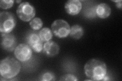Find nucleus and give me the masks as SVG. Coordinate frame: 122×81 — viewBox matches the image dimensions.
<instances>
[{
  "label": "nucleus",
  "mask_w": 122,
  "mask_h": 81,
  "mask_svg": "<svg viewBox=\"0 0 122 81\" xmlns=\"http://www.w3.org/2000/svg\"><path fill=\"white\" fill-rule=\"evenodd\" d=\"M86 76L92 81L103 80L107 74V66L103 61L98 59H91L84 67Z\"/></svg>",
  "instance_id": "obj_1"
},
{
  "label": "nucleus",
  "mask_w": 122,
  "mask_h": 81,
  "mask_svg": "<svg viewBox=\"0 0 122 81\" xmlns=\"http://www.w3.org/2000/svg\"><path fill=\"white\" fill-rule=\"evenodd\" d=\"M21 65L14 58L7 57L0 62V74L5 80L13 79L20 72Z\"/></svg>",
  "instance_id": "obj_2"
},
{
  "label": "nucleus",
  "mask_w": 122,
  "mask_h": 81,
  "mask_svg": "<svg viewBox=\"0 0 122 81\" xmlns=\"http://www.w3.org/2000/svg\"><path fill=\"white\" fill-rule=\"evenodd\" d=\"M16 20L14 14L2 11L0 13V31L1 33H10L16 26Z\"/></svg>",
  "instance_id": "obj_3"
},
{
  "label": "nucleus",
  "mask_w": 122,
  "mask_h": 81,
  "mask_svg": "<svg viewBox=\"0 0 122 81\" xmlns=\"http://www.w3.org/2000/svg\"><path fill=\"white\" fill-rule=\"evenodd\" d=\"M17 16L25 22L32 20L36 15V10L31 4L25 2L20 3L16 10Z\"/></svg>",
  "instance_id": "obj_4"
},
{
  "label": "nucleus",
  "mask_w": 122,
  "mask_h": 81,
  "mask_svg": "<svg viewBox=\"0 0 122 81\" xmlns=\"http://www.w3.org/2000/svg\"><path fill=\"white\" fill-rule=\"evenodd\" d=\"M51 30L54 35L59 38H65L70 33V26L63 19H57L51 24Z\"/></svg>",
  "instance_id": "obj_5"
},
{
  "label": "nucleus",
  "mask_w": 122,
  "mask_h": 81,
  "mask_svg": "<svg viewBox=\"0 0 122 81\" xmlns=\"http://www.w3.org/2000/svg\"><path fill=\"white\" fill-rule=\"evenodd\" d=\"M26 43L36 53L42 51L43 44L39 37V33L34 30H30L25 37Z\"/></svg>",
  "instance_id": "obj_6"
},
{
  "label": "nucleus",
  "mask_w": 122,
  "mask_h": 81,
  "mask_svg": "<svg viewBox=\"0 0 122 81\" xmlns=\"http://www.w3.org/2000/svg\"><path fill=\"white\" fill-rule=\"evenodd\" d=\"M14 55L20 62L27 61L31 58L32 49L30 46L24 43L18 45L14 50Z\"/></svg>",
  "instance_id": "obj_7"
},
{
  "label": "nucleus",
  "mask_w": 122,
  "mask_h": 81,
  "mask_svg": "<svg viewBox=\"0 0 122 81\" xmlns=\"http://www.w3.org/2000/svg\"><path fill=\"white\" fill-rule=\"evenodd\" d=\"M16 39L13 33H1V45L2 48L7 51L12 52L16 47Z\"/></svg>",
  "instance_id": "obj_8"
},
{
  "label": "nucleus",
  "mask_w": 122,
  "mask_h": 81,
  "mask_svg": "<svg viewBox=\"0 0 122 81\" xmlns=\"http://www.w3.org/2000/svg\"><path fill=\"white\" fill-rule=\"evenodd\" d=\"M82 3L79 0H69L65 5L66 12L70 15L78 14L82 9Z\"/></svg>",
  "instance_id": "obj_9"
},
{
  "label": "nucleus",
  "mask_w": 122,
  "mask_h": 81,
  "mask_svg": "<svg viewBox=\"0 0 122 81\" xmlns=\"http://www.w3.org/2000/svg\"><path fill=\"white\" fill-rule=\"evenodd\" d=\"M59 45L52 41H49L43 44L42 52L44 54L49 57H53L59 53Z\"/></svg>",
  "instance_id": "obj_10"
},
{
  "label": "nucleus",
  "mask_w": 122,
  "mask_h": 81,
  "mask_svg": "<svg viewBox=\"0 0 122 81\" xmlns=\"http://www.w3.org/2000/svg\"><path fill=\"white\" fill-rule=\"evenodd\" d=\"M112 10L110 6L106 3H101L96 7V14L97 16L102 19L108 17L111 14Z\"/></svg>",
  "instance_id": "obj_11"
},
{
  "label": "nucleus",
  "mask_w": 122,
  "mask_h": 81,
  "mask_svg": "<svg viewBox=\"0 0 122 81\" xmlns=\"http://www.w3.org/2000/svg\"><path fill=\"white\" fill-rule=\"evenodd\" d=\"M84 34V30L82 27L78 24H75L70 28L69 35L75 40L81 38Z\"/></svg>",
  "instance_id": "obj_12"
},
{
  "label": "nucleus",
  "mask_w": 122,
  "mask_h": 81,
  "mask_svg": "<svg viewBox=\"0 0 122 81\" xmlns=\"http://www.w3.org/2000/svg\"><path fill=\"white\" fill-rule=\"evenodd\" d=\"M38 33L41 40L43 42H47L51 41L53 37L52 30L48 28H44L41 29Z\"/></svg>",
  "instance_id": "obj_13"
},
{
  "label": "nucleus",
  "mask_w": 122,
  "mask_h": 81,
  "mask_svg": "<svg viewBox=\"0 0 122 81\" xmlns=\"http://www.w3.org/2000/svg\"><path fill=\"white\" fill-rule=\"evenodd\" d=\"M29 24L31 29L37 31L40 29L43 26V21L42 19L39 17H36L33 19L29 23Z\"/></svg>",
  "instance_id": "obj_14"
},
{
  "label": "nucleus",
  "mask_w": 122,
  "mask_h": 81,
  "mask_svg": "<svg viewBox=\"0 0 122 81\" xmlns=\"http://www.w3.org/2000/svg\"><path fill=\"white\" fill-rule=\"evenodd\" d=\"M39 78V80L42 81H50L56 80V76L54 73L51 71H46L42 73Z\"/></svg>",
  "instance_id": "obj_15"
},
{
  "label": "nucleus",
  "mask_w": 122,
  "mask_h": 81,
  "mask_svg": "<svg viewBox=\"0 0 122 81\" xmlns=\"http://www.w3.org/2000/svg\"><path fill=\"white\" fill-rule=\"evenodd\" d=\"M13 0H2L0 1V7L3 9H8L12 7L14 4Z\"/></svg>",
  "instance_id": "obj_16"
},
{
  "label": "nucleus",
  "mask_w": 122,
  "mask_h": 81,
  "mask_svg": "<svg viewBox=\"0 0 122 81\" xmlns=\"http://www.w3.org/2000/svg\"><path fill=\"white\" fill-rule=\"evenodd\" d=\"M60 81H77L78 80L77 77L72 74H66L61 77Z\"/></svg>",
  "instance_id": "obj_17"
},
{
  "label": "nucleus",
  "mask_w": 122,
  "mask_h": 81,
  "mask_svg": "<svg viewBox=\"0 0 122 81\" xmlns=\"http://www.w3.org/2000/svg\"><path fill=\"white\" fill-rule=\"evenodd\" d=\"M116 7L119 8V9L121 10L122 9V1H117V2H116Z\"/></svg>",
  "instance_id": "obj_18"
},
{
  "label": "nucleus",
  "mask_w": 122,
  "mask_h": 81,
  "mask_svg": "<svg viewBox=\"0 0 122 81\" xmlns=\"http://www.w3.org/2000/svg\"><path fill=\"white\" fill-rule=\"evenodd\" d=\"M21 1V0H20V1H16V3H20Z\"/></svg>",
  "instance_id": "obj_19"
}]
</instances>
